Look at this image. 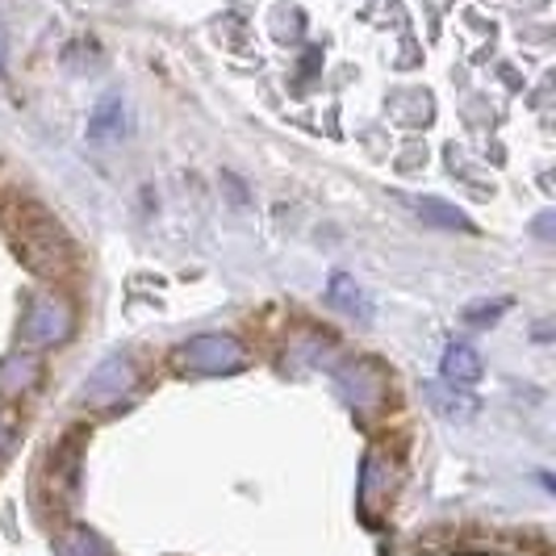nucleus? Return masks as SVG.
<instances>
[{"mask_svg":"<svg viewBox=\"0 0 556 556\" xmlns=\"http://www.w3.org/2000/svg\"><path fill=\"white\" fill-rule=\"evenodd\" d=\"M334 377L348 393V402L361 406V410H372V406L386 402V372L372 361H348L343 368L334 364Z\"/></svg>","mask_w":556,"mask_h":556,"instance_id":"39448f33","label":"nucleus"},{"mask_svg":"<svg viewBox=\"0 0 556 556\" xmlns=\"http://www.w3.org/2000/svg\"><path fill=\"white\" fill-rule=\"evenodd\" d=\"M59 556H110V548L88 528H67L59 535Z\"/></svg>","mask_w":556,"mask_h":556,"instance_id":"f8f14e48","label":"nucleus"},{"mask_svg":"<svg viewBox=\"0 0 556 556\" xmlns=\"http://www.w3.org/2000/svg\"><path fill=\"white\" fill-rule=\"evenodd\" d=\"M427 402H431V410H440L447 422H465V418L477 415V402L469 390H452V386H431L427 390Z\"/></svg>","mask_w":556,"mask_h":556,"instance_id":"9d476101","label":"nucleus"},{"mask_svg":"<svg viewBox=\"0 0 556 556\" xmlns=\"http://www.w3.org/2000/svg\"><path fill=\"white\" fill-rule=\"evenodd\" d=\"M440 377L452 390H473L477 381L485 377V364H481V352L469 348V343H452L444 352V364H440Z\"/></svg>","mask_w":556,"mask_h":556,"instance_id":"0eeeda50","label":"nucleus"},{"mask_svg":"<svg viewBox=\"0 0 556 556\" xmlns=\"http://www.w3.org/2000/svg\"><path fill=\"white\" fill-rule=\"evenodd\" d=\"M327 298H331V306L343 309L348 318H356V323H364V327L372 323V302L364 298V289L352 277H343V273L331 277V293H327Z\"/></svg>","mask_w":556,"mask_h":556,"instance_id":"1a4fd4ad","label":"nucleus"},{"mask_svg":"<svg viewBox=\"0 0 556 556\" xmlns=\"http://www.w3.org/2000/svg\"><path fill=\"white\" fill-rule=\"evenodd\" d=\"M9 230H13V243H17V255L26 260V268L42 280H63L72 277L76 268V255H72V243L63 235V226L38 205V201H13L9 205Z\"/></svg>","mask_w":556,"mask_h":556,"instance_id":"f257e3e1","label":"nucleus"},{"mask_svg":"<svg viewBox=\"0 0 556 556\" xmlns=\"http://www.w3.org/2000/svg\"><path fill=\"white\" fill-rule=\"evenodd\" d=\"M410 205H415V214L422 223H431L435 230H460V235H473L477 226L469 214H460L456 205H447L444 197H410Z\"/></svg>","mask_w":556,"mask_h":556,"instance_id":"6e6552de","label":"nucleus"},{"mask_svg":"<svg viewBox=\"0 0 556 556\" xmlns=\"http://www.w3.org/2000/svg\"><path fill=\"white\" fill-rule=\"evenodd\" d=\"M122 130V97H105L97 110L88 113V139L105 142Z\"/></svg>","mask_w":556,"mask_h":556,"instance_id":"9b49d317","label":"nucleus"},{"mask_svg":"<svg viewBox=\"0 0 556 556\" xmlns=\"http://www.w3.org/2000/svg\"><path fill=\"white\" fill-rule=\"evenodd\" d=\"M42 386V364L34 352H13L0 361V406H13Z\"/></svg>","mask_w":556,"mask_h":556,"instance_id":"423d86ee","label":"nucleus"},{"mask_svg":"<svg viewBox=\"0 0 556 556\" xmlns=\"http://www.w3.org/2000/svg\"><path fill=\"white\" fill-rule=\"evenodd\" d=\"M72 331H76V314L55 293H34L22 309L17 334L26 348H55V343H67Z\"/></svg>","mask_w":556,"mask_h":556,"instance_id":"f03ea898","label":"nucleus"},{"mask_svg":"<svg viewBox=\"0 0 556 556\" xmlns=\"http://www.w3.org/2000/svg\"><path fill=\"white\" fill-rule=\"evenodd\" d=\"M13 444H17V418L9 406H0V460L13 452Z\"/></svg>","mask_w":556,"mask_h":556,"instance_id":"ddd939ff","label":"nucleus"},{"mask_svg":"<svg viewBox=\"0 0 556 556\" xmlns=\"http://www.w3.org/2000/svg\"><path fill=\"white\" fill-rule=\"evenodd\" d=\"M135 381H139L135 361H130V356H122V352H113V356H105V361L84 377L80 402L84 406H113V402H122L126 393L135 390Z\"/></svg>","mask_w":556,"mask_h":556,"instance_id":"20e7f679","label":"nucleus"},{"mask_svg":"<svg viewBox=\"0 0 556 556\" xmlns=\"http://www.w3.org/2000/svg\"><path fill=\"white\" fill-rule=\"evenodd\" d=\"M176 364L197 377H223V372L248 368V352L235 334H193L189 343H180Z\"/></svg>","mask_w":556,"mask_h":556,"instance_id":"7ed1b4c3","label":"nucleus"}]
</instances>
